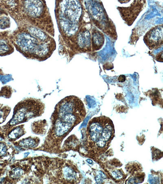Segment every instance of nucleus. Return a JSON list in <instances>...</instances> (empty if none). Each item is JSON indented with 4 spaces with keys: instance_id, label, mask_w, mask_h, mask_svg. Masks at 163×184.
I'll use <instances>...</instances> for the list:
<instances>
[{
    "instance_id": "9b49d317",
    "label": "nucleus",
    "mask_w": 163,
    "mask_h": 184,
    "mask_svg": "<svg viewBox=\"0 0 163 184\" xmlns=\"http://www.w3.org/2000/svg\"><path fill=\"white\" fill-rule=\"evenodd\" d=\"M48 126L46 120H40L33 122L31 124V131L34 134L43 135L47 132Z\"/></svg>"
},
{
    "instance_id": "6e6552de",
    "label": "nucleus",
    "mask_w": 163,
    "mask_h": 184,
    "mask_svg": "<svg viewBox=\"0 0 163 184\" xmlns=\"http://www.w3.org/2000/svg\"><path fill=\"white\" fill-rule=\"evenodd\" d=\"M30 168L27 166L19 165L13 168L9 172V177L11 183H17L30 172Z\"/></svg>"
},
{
    "instance_id": "4468645a",
    "label": "nucleus",
    "mask_w": 163,
    "mask_h": 184,
    "mask_svg": "<svg viewBox=\"0 0 163 184\" xmlns=\"http://www.w3.org/2000/svg\"><path fill=\"white\" fill-rule=\"evenodd\" d=\"M11 108L7 106L0 105V124L6 120L7 117L10 114Z\"/></svg>"
},
{
    "instance_id": "9d476101",
    "label": "nucleus",
    "mask_w": 163,
    "mask_h": 184,
    "mask_svg": "<svg viewBox=\"0 0 163 184\" xmlns=\"http://www.w3.org/2000/svg\"><path fill=\"white\" fill-rule=\"evenodd\" d=\"M24 124L17 125L12 127L7 133L9 141L15 142L17 140L24 135L26 133Z\"/></svg>"
},
{
    "instance_id": "20e7f679",
    "label": "nucleus",
    "mask_w": 163,
    "mask_h": 184,
    "mask_svg": "<svg viewBox=\"0 0 163 184\" xmlns=\"http://www.w3.org/2000/svg\"><path fill=\"white\" fill-rule=\"evenodd\" d=\"M45 105L38 99L28 98L22 100L13 109L12 119L2 127L1 131L5 135L13 127L28 122L30 120L41 116L44 113Z\"/></svg>"
},
{
    "instance_id": "ddd939ff",
    "label": "nucleus",
    "mask_w": 163,
    "mask_h": 184,
    "mask_svg": "<svg viewBox=\"0 0 163 184\" xmlns=\"http://www.w3.org/2000/svg\"><path fill=\"white\" fill-rule=\"evenodd\" d=\"M14 48L10 44L3 41H0V55H7L14 52Z\"/></svg>"
},
{
    "instance_id": "a211bd4d",
    "label": "nucleus",
    "mask_w": 163,
    "mask_h": 184,
    "mask_svg": "<svg viewBox=\"0 0 163 184\" xmlns=\"http://www.w3.org/2000/svg\"><path fill=\"white\" fill-rule=\"evenodd\" d=\"M87 162H88V163H89L90 164H92L93 163V161H92V160H89H89H87Z\"/></svg>"
},
{
    "instance_id": "0eeeda50",
    "label": "nucleus",
    "mask_w": 163,
    "mask_h": 184,
    "mask_svg": "<svg viewBox=\"0 0 163 184\" xmlns=\"http://www.w3.org/2000/svg\"><path fill=\"white\" fill-rule=\"evenodd\" d=\"M163 25L154 27L146 33L144 41L150 50L158 49L163 43Z\"/></svg>"
},
{
    "instance_id": "423d86ee",
    "label": "nucleus",
    "mask_w": 163,
    "mask_h": 184,
    "mask_svg": "<svg viewBox=\"0 0 163 184\" xmlns=\"http://www.w3.org/2000/svg\"><path fill=\"white\" fill-rule=\"evenodd\" d=\"M146 3L144 1H135L129 7H118L117 9L127 24L131 25L143 9Z\"/></svg>"
},
{
    "instance_id": "1a4fd4ad",
    "label": "nucleus",
    "mask_w": 163,
    "mask_h": 184,
    "mask_svg": "<svg viewBox=\"0 0 163 184\" xmlns=\"http://www.w3.org/2000/svg\"><path fill=\"white\" fill-rule=\"evenodd\" d=\"M40 142V139L37 137L30 136L23 138L18 142H14V144L16 146L25 149H33L36 147Z\"/></svg>"
},
{
    "instance_id": "f3484780",
    "label": "nucleus",
    "mask_w": 163,
    "mask_h": 184,
    "mask_svg": "<svg viewBox=\"0 0 163 184\" xmlns=\"http://www.w3.org/2000/svg\"><path fill=\"white\" fill-rule=\"evenodd\" d=\"M112 176L115 179L118 180L123 177V174L119 171L116 170L112 173Z\"/></svg>"
},
{
    "instance_id": "f8f14e48",
    "label": "nucleus",
    "mask_w": 163,
    "mask_h": 184,
    "mask_svg": "<svg viewBox=\"0 0 163 184\" xmlns=\"http://www.w3.org/2000/svg\"><path fill=\"white\" fill-rule=\"evenodd\" d=\"M104 37L101 32L95 31L93 32L92 37V49L94 50H99L104 45Z\"/></svg>"
},
{
    "instance_id": "2eb2a0df",
    "label": "nucleus",
    "mask_w": 163,
    "mask_h": 184,
    "mask_svg": "<svg viewBox=\"0 0 163 184\" xmlns=\"http://www.w3.org/2000/svg\"><path fill=\"white\" fill-rule=\"evenodd\" d=\"M10 23V19L7 17L3 16L0 19V28H6L8 26Z\"/></svg>"
},
{
    "instance_id": "7ed1b4c3",
    "label": "nucleus",
    "mask_w": 163,
    "mask_h": 184,
    "mask_svg": "<svg viewBox=\"0 0 163 184\" xmlns=\"http://www.w3.org/2000/svg\"><path fill=\"white\" fill-rule=\"evenodd\" d=\"M86 135L89 150L97 154L104 152L115 136L113 122L109 118L104 116L92 119L88 124Z\"/></svg>"
},
{
    "instance_id": "39448f33",
    "label": "nucleus",
    "mask_w": 163,
    "mask_h": 184,
    "mask_svg": "<svg viewBox=\"0 0 163 184\" xmlns=\"http://www.w3.org/2000/svg\"><path fill=\"white\" fill-rule=\"evenodd\" d=\"M60 5V23L61 28L67 34L77 30L76 25L81 14V7L77 1H63Z\"/></svg>"
},
{
    "instance_id": "dca6fc26",
    "label": "nucleus",
    "mask_w": 163,
    "mask_h": 184,
    "mask_svg": "<svg viewBox=\"0 0 163 184\" xmlns=\"http://www.w3.org/2000/svg\"><path fill=\"white\" fill-rule=\"evenodd\" d=\"M7 153V147L4 142H0V157L6 156Z\"/></svg>"
},
{
    "instance_id": "f03ea898",
    "label": "nucleus",
    "mask_w": 163,
    "mask_h": 184,
    "mask_svg": "<svg viewBox=\"0 0 163 184\" xmlns=\"http://www.w3.org/2000/svg\"><path fill=\"white\" fill-rule=\"evenodd\" d=\"M26 27L14 35L13 44L16 49L28 59L47 60L56 50L54 40L36 27Z\"/></svg>"
},
{
    "instance_id": "f257e3e1",
    "label": "nucleus",
    "mask_w": 163,
    "mask_h": 184,
    "mask_svg": "<svg viewBox=\"0 0 163 184\" xmlns=\"http://www.w3.org/2000/svg\"><path fill=\"white\" fill-rule=\"evenodd\" d=\"M85 106L74 95L63 99L56 105L51 117V126L40 149L50 153L60 151L63 140L86 116Z\"/></svg>"
}]
</instances>
